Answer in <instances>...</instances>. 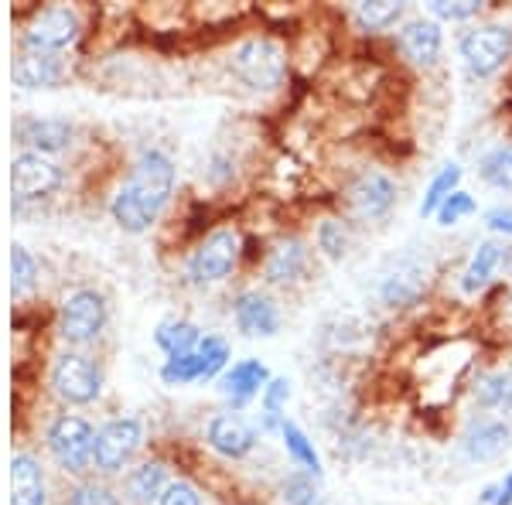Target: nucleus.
Returning a JSON list of instances; mask_svg holds the SVG:
<instances>
[{
    "mask_svg": "<svg viewBox=\"0 0 512 505\" xmlns=\"http://www.w3.org/2000/svg\"><path fill=\"white\" fill-rule=\"evenodd\" d=\"M171 188H175V164L161 151H144L140 161L130 168V178L113 195V219L127 233H144L154 226V219L168 205Z\"/></svg>",
    "mask_w": 512,
    "mask_h": 505,
    "instance_id": "nucleus-1",
    "label": "nucleus"
},
{
    "mask_svg": "<svg viewBox=\"0 0 512 505\" xmlns=\"http://www.w3.org/2000/svg\"><path fill=\"white\" fill-rule=\"evenodd\" d=\"M45 444H48V454L55 458V465L62 471H69V475H86V471L93 468L96 430L86 417H79V413H59L45 430Z\"/></svg>",
    "mask_w": 512,
    "mask_h": 505,
    "instance_id": "nucleus-2",
    "label": "nucleus"
},
{
    "mask_svg": "<svg viewBox=\"0 0 512 505\" xmlns=\"http://www.w3.org/2000/svg\"><path fill=\"white\" fill-rule=\"evenodd\" d=\"M106 321H110V308L106 297L93 291V287H79L62 301L59 311V335L69 345H93L103 335Z\"/></svg>",
    "mask_w": 512,
    "mask_h": 505,
    "instance_id": "nucleus-3",
    "label": "nucleus"
},
{
    "mask_svg": "<svg viewBox=\"0 0 512 505\" xmlns=\"http://www.w3.org/2000/svg\"><path fill=\"white\" fill-rule=\"evenodd\" d=\"M229 69H233V76L239 82H246L250 89H277L280 82H284L287 59H284V52H280L277 41L250 38L233 52Z\"/></svg>",
    "mask_w": 512,
    "mask_h": 505,
    "instance_id": "nucleus-4",
    "label": "nucleus"
},
{
    "mask_svg": "<svg viewBox=\"0 0 512 505\" xmlns=\"http://www.w3.org/2000/svg\"><path fill=\"white\" fill-rule=\"evenodd\" d=\"M48 383H52V393L59 396L69 407H86L99 396L103 389V372L89 355L82 352H62L59 359L52 362V372H48Z\"/></svg>",
    "mask_w": 512,
    "mask_h": 505,
    "instance_id": "nucleus-5",
    "label": "nucleus"
},
{
    "mask_svg": "<svg viewBox=\"0 0 512 505\" xmlns=\"http://www.w3.org/2000/svg\"><path fill=\"white\" fill-rule=\"evenodd\" d=\"M144 441V424L137 417H113L96 430L93 444V468L99 475H120L134 461L137 447Z\"/></svg>",
    "mask_w": 512,
    "mask_h": 505,
    "instance_id": "nucleus-6",
    "label": "nucleus"
},
{
    "mask_svg": "<svg viewBox=\"0 0 512 505\" xmlns=\"http://www.w3.org/2000/svg\"><path fill=\"white\" fill-rule=\"evenodd\" d=\"M62 168L45 154L24 151L14 157L11 164V188H14V205L21 202H41V198H52L62 188Z\"/></svg>",
    "mask_w": 512,
    "mask_h": 505,
    "instance_id": "nucleus-7",
    "label": "nucleus"
},
{
    "mask_svg": "<svg viewBox=\"0 0 512 505\" xmlns=\"http://www.w3.org/2000/svg\"><path fill=\"white\" fill-rule=\"evenodd\" d=\"M79 38V14L72 7H45L24 28V52L59 55Z\"/></svg>",
    "mask_w": 512,
    "mask_h": 505,
    "instance_id": "nucleus-8",
    "label": "nucleus"
},
{
    "mask_svg": "<svg viewBox=\"0 0 512 505\" xmlns=\"http://www.w3.org/2000/svg\"><path fill=\"white\" fill-rule=\"evenodd\" d=\"M236 263H239V236L233 229H219V233H212L192 253V260H188V280L192 284H219V280H226L236 270Z\"/></svg>",
    "mask_w": 512,
    "mask_h": 505,
    "instance_id": "nucleus-9",
    "label": "nucleus"
},
{
    "mask_svg": "<svg viewBox=\"0 0 512 505\" xmlns=\"http://www.w3.org/2000/svg\"><path fill=\"white\" fill-rule=\"evenodd\" d=\"M461 55H465L468 69L475 76H492L499 72L506 59L512 55V31L499 28V24H485V28H475L461 38Z\"/></svg>",
    "mask_w": 512,
    "mask_h": 505,
    "instance_id": "nucleus-10",
    "label": "nucleus"
},
{
    "mask_svg": "<svg viewBox=\"0 0 512 505\" xmlns=\"http://www.w3.org/2000/svg\"><path fill=\"white\" fill-rule=\"evenodd\" d=\"M349 202L359 219H383L396 202V185L383 171H362L349 188Z\"/></svg>",
    "mask_w": 512,
    "mask_h": 505,
    "instance_id": "nucleus-11",
    "label": "nucleus"
},
{
    "mask_svg": "<svg viewBox=\"0 0 512 505\" xmlns=\"http://www.w3.org/2000/svg\"><path fill=\"white\" fill-rule=\"evenodd\" d=\"M233 314H236L239 331L250 335V338H270V335H277V328H280L277 304L260 291L239 294L233 301Z\"/></svg>",
    "mask_w": 512,
    "mask_h": 505,
    "instance_id": "nucleus-12",
    "label": "nucleus"
},
{
    "mask_svg": "<svg viewBox=\"0 0 512 505\" xmlns=\"http://www.w3.org/2000/svg\"><path fill=\"white\" fill-rule=\"evenodd\" d=\"M205 437L226 458H246L256 447V430L239 413H219V417H212Z\"/></svg>",
    "mask_w": 512,
    "mask_h": 505,
    "instance_id": "nucleus-13",
    "label": "nucleus"
},
{
    "mask_svg": "<svg viewBox=\"0 0 512 505\" xmlns=\"http://www.w3.org/2000/svg\"><path fill=\"white\" fill-rule=\"evenodd\" d=\"M14 137L28 147L31 154H52L72 144V127L65 120H41V117H24L14 123Z\"/></svg>",
    "mask_w": 512,
    "mask_h": 505,
    "instance_id": "nucleus-14",
    "label": "nucleus"
},
{
    "mask_svg": "<svg viewBox=\"0 0 512 505\" xmlns=\"http://www.w3.org/2000/svg\"><path fill=\"white\" fill-rule=\"evenodd\" d=\"M11 505H48L45 468L35 454L11 458Z\"/></svg>",
    "mask_w": 512,
    "mask_h": 505,
    "instance_id": "nucleus-15",
    "label": "nucleus"
},
{
    "mask_svg": "<svg viewBox=\"0 0 512 505\" xmlns=\"http://www.w3.org/2000/svg\"><path fill=\"white\" fill-rule=\"evenodd\" d=\"M270 383V372L260 359H243L222 376V396H226L233 407H246L256 393H263Z\"/></svg>",
    "mask_w": 512,
    "mask_h": 505,
    "instance_id": "nucleus-16",
    "label": "nucleus"
},
{
    "mask_svg": "<svg viewBox=\"0 0 512 505\" xmlns=\"http://www.w3.org/2000/svg\"><path fill=\"white\" fill-rule=\"evenodd\" d=\"M14 82L24 89H52L65 79V65L55 55H41V52H21L14 59Z\"/></svg>",
    "mask_w": 512,
    "mask_h": 505,
    "instance_id": "nucleus-17",
    "label": "nucleus"
},
{
    "mask_svg": "<svg viewBox=\"0 0 512 505\" xmlns=\"http://www.w3.org/2000/svg\"><path fill=\"white\" fill-rule=\"evenodd\" d=\"M304 270H308V250H304L301 239H287V243H280L270 250L267 263H263V273H267L270 284H294V280L304 277Z\"/></svg>",
    "mask_w": 512,
    "mask_h": 505,
    "instance_id": "nucleus-18",
    "label": "nucleus"
},
{
    "mask_svg": "<svg viewBox=\"0 0 512 505\" xmlns=\"http://www.w3.org/2000/svg\"><path fill=\"white\" fill-rule=\"evenodd\" d=\"M512 430L506 420H478L465 434V454L472 461H492L509 447Z\"/></svg>",
    "mask_w": 512,
    "mask_h": 505,
    "instance_id": "nucleus-19",
    "label": "nucleus"
},
{
    "mask_svg": "<svg viewBox=\"0 0 512 505\" xmlns=\"http://www.w3.org/2000/svg\"><path fill=\"white\" fill-rule=\"evenodd\" d=\"M400 48L414 65H434L441 55V28L434 21H410L400 31Z\"/></svg>",
    "mask_w": 512,
    "mask_h": 505,
    "instance_id": "nucleus-20",
    "label": "nucleus"
},
{
    "mask_svg": "<svg viewBox=\"0 0 512 505\" xmlns=\"http://www.w3.org/2000/svg\"><path fill=\"white\" fill-rule=\"evenodd\" d=\"M168 485V468L161 461H144L127 475V499L134 505H158Z\"/></svg>",
    "mask_w": 512,
    "mask_h": 505,
    "instance_id": "nucleus-21",
    "label": "nucleus"
},
{
    "mask_svg": "<svg viewBox=\"0 0 512 505\" xmlns=\"http://www.w3.org/2000/svg\"><path fill=\"white\" fill-rule=\"evenodd\" d=\"M427 287V273L424 267H414V263H403L400 270H393L383 284V301L386 304H414Z\"/></svg>",
    "mask_w": 512,
    "mask_h": 505,
    "instance_id": "nucleus-22",
    "label": "nucleus"
},
{
    "mask_svg": "<svg viewBox=\"0 0 512 505\" xmlns=\"http://www.w3.org/2000/svg\"><path fill=\"white\" fill-rule=\"evenodd\" d=\"M154 342H158V349L168 355V359H178V355H188L198 349L202 331H198L192 321H161Z\"/></svg>",
    "mask_w": 512,
    "mask_h": 505,
    "instance_id": "nucleus-23",
    "label": "nucleus"
},
{
    "mask_svg": "<svg viewBox=\"0 0 512 505\" xmlns=\"http://www.w3.org/2000/svg\"><path fill=\"white\" fill-rule=\"evenodd\" d=\"M499 263H502V246L499 243H482V246H478L475 256H472V263H468V270H465V280H461L465 294L482 291V287L495 277Z\"/></svg>",
    "mask_w": 512,
    "mask_h": 505,
    "instance_id": "nucleus-24",
    "label": "nucleus"
},
{
    "mask_svg": "<svg viewBox=\"0 0 512 505\" xmlns=\"http://www.w3.org/2000/svg\"><path fill=\"white\" fill-rule=\"evenodd\" d=\"M475 400L485 410H499L502 417H512V376L506 372H492L475 383Z\"/></svg>",
    "mask_w": 512,
    "mask_h": 505,
    "instance_id": "nucleus-25",
    "label": "nucleus"
},
{
    "mask_svg": "<svg viewBox=\"0 0 512 505\" xmlns=\"http://www.w3.org/2000/svg\"><path fill=\"white\" fill-rule=\"evenodd\" d=\"M280 434H284V444H287V451H291V458L297 461V465H301L304 471H311V475H321V458H318L315 444L304 437V430L297 424H291V420H284Z\"/></svg>",
    "mask_w": 512,
    "mask_h": 505,
    "instance_id": "nucleus-26",
    "label": "nucleus"
},
{
    "mask_svg": "<svg viewBox=\"0 0 512 505\" xmlns=\"http://www.w3.org/2000/svg\"><path fill=\"white\" fill-rule=\"evenodd\" d=\"M458 181H461V168L458 164H448V168L431 181V188H427L424 202H420V215H431V212L441 209V205L458 192Z\"/></svg>",
    "mask_w": 512,
    "mask_h": 505,
    "instance_id": "nucleus-27",
    "label": "nucleus"
},
{
    "mask_svg": "<svg viewBox=\"0 0 512 505\" xmlns=\"http://www.w3.org/2000/svg\"><path fill=\"white\" fill-rule=\"evenodd\" d=\"M482 178L489 181L492 188H502V192H512V147H495L482 157Z\"/></svg>",
    "mask_w": 512,
    "mask_h": 505,
    "instance_id": "nucleus-28",
    "label": "nucleus"
},
{
    "mask_svg": "<svg viewBox=\"0 0 512 505\" xmlns=\"http://www.w3.org/2000/svg\"><path fill=\"white\" fill-rule=\"evenodd\" d=\"M403 14V4H393V0H369V4L355 7V18H359L362 28L369 31H383Z\"/></svg>",
    "mask_w": 512,
    "mask_h": 505,
    "instance_id": "nucleus-29",
    "label": "nucleus"
},
{
    "mask_svg": "<svg viewBox=\"0 0 512 505\" xmlns=\"http://www.w3.org/2000/svg\"><path fill=\"white\" fill-rule=\"evenodd\" d=\"M35 277H38L35 256L24 250L21 243H14V250H11V291H14V297L28 294L31 284H35Z\"/></svg>",
    "mask_w": 512,
    "mask_h": 505,
    "instance_id": "nucleus-30",
    "label": "nucleus"
},
{
    "mask_svg": "<svg viewBox=\"0 0 512 505\" xmlns=\"http://www.w3.org/2000/svg\"><path fill=\"white\" fill-rule=\"evenodd\" d=\"M198 362H202V379H212L219 376L222 369H226V359H229V345L222 342L216 335H205L202 342H198Z\"/></svg>",
    "mask_w": 512,
    "mask_h": 505,
    "instance_id": "nucleus-31",
    "label": "nucleus"
},
{
    "mask_svg": "<svg viewBox=\"0 0 512 505\" xmlns=\"http://www.w3.org/2000/svg\"><path fill=\"white\" fill-rule=\"evenodd\" d=\"M287 396H291V383H287V379H270L267 389H263V427L267 430L284 427L280 407L287 403Z\"/></svg>",
    "mask_w": 512,
    "mask_h": 505,
    "instance_id": "nucleus-32",
    "label": "nucleus"
},
{
    "mask_svg": "<svg viewBox=\"0 0 512 505\" xmlns=\"http://www.w3.org/2000/svg\"><path fill=\"white\" fill-rule=\"evenodd\" d=\"M280 499H284V505H321V495L315 482H311V475H287L280 482Z\"/></svg>",
    "mask_w": 512,
    "mask_h": 505,
    "instance_id": "nucleus-33",
    "label": "nucleus"
},
{
    "mask_svg": "<svg viewBox=\"0 0 512 505\" xmlns=\"http://www.w3.org/2000/svg\"><path fill=\"white\" fill-rule=\"evenodd\" d=\"M161 379L168 386H181V383H195V379H202V362H198V352L168 359V362H164V369H161Z\"/></svg>",
    "mask_w": 512,
    "mask_h": 505,
    "instance_id": "nucleus-34",
    "label": "nucleus"
},
{
    "mask_svg": "<svg viewBox=\"0 0 512 505\" xmlns=\"http://www.w3.org/2000/svg\"><path fill=\"white\" fill-rule=\"evenodd\" d=\"M65 505H123V502H120V495L113 492L110 485H103V482H79L69 492V502H65Z\"/></svg>",
    "mask_w": 512,
    "mask_h": 505,
    "instance_id": "nucleus-35",
    "label": "nucleus"
},
{
    "mask_svg": "<svg viewBox=\"0 0 512 505\" xmlns=\"http://www.w3.org/2000/svg\"><path fill=\"white\" fill-rule=\"evenodd\" d=\"M318 250L328 256V260H342L349 253V236H345L342 222L335 219H325L318 226Z\"/></svg>",
    "mask_w": 512,
    "mask_h": 505,
    "instance_id": "nucleus-36",
    "label": "nucleus"
},
{
    "mask_svg": "<svg viewBox=\"0 0 512 505\" xmlns=\"http://www.w3.org/2000/svg\"><path fill=\"white\" fill-rule=\"evenodd\" d=\"M475 212V198L468 192H454L448 202L437 209V219H441V226H454L458 219H465V215Z\"/></svg>",
    "mask_w": 512,
    "mask_h": 505,
    "instance_id": "nucleus-37",
    "label": "nucleus"
},
{
    "mask_svg": "<svg viewBox=\"0 0 512 505\" xmlns=\"http://www.w3.org/2000/svg\"><path fill=\"white\" fill-rule=\"evenodd\" d=\"M482 11V4L478 0H458V4H448V0H434L431 4V14L444 21H465V18H475V14Z\"/></svg>",
    "mask_w": 512,
    "mask_h": 505,
    "instance_id": "nucleus-38",
    "label": "nucleus"
},
{
    "mask_svg": "<svg viewBox=\"0 0 512 505\" xmlns=\"http://www.w3.org/2000/svg\"><path fill=\"white\" fill-rule=\"evenodd\" d=\"M158 505H202V495H198L188 482H171L164 488Z\"/></svg>",
    "mask_w": 512,
    "mask_h": 505,
    "instance_id": "nucleus-39",
    "label": "nucleus"
},
{
    "mask_svg": "<svg viewBox=\"0 0 512 505\" xmlns=\"http://www.w3.org/2000/svg\"><path fill=\"white\" fill-rule=\"evenodd\" d=\"M209 178L216 181V185H222V181H226V178H233V168H229L226 157H212V164H209Z\"/></svg>",
    "mask_w": 512,
    "mask_h": 505,
    "instance_id": "nucleus-40",
    "label": "nucleus"
},
{
    "mask_svg": "<svg viewBox=\"0 0 512 505\" xmlns=\"http://www.w3.org/2000/svg\"><path fill=\"white\" fill-rule=\"evenodd\" d=\"M489 226L499 229V233H512V212L509 209H495L489 212Z\"/></svg>",
    "mask_w": 512,
    "mask_h": 505,
    "instance_id": "nucleus-41",
    "label": "nucleus"
},
{
    "mask_svg": "<svg viewBox=\"0 0 512 505\" xmlns=\"http://www.w3.org/2000/svg\"><path fill=\"white\" fill-rule=\"evenodd\" d=\"M495 505H512V475H506L499 482V495H495Z\"/></svg>",
    "mask_w": 512,
    "mask_h": 505,
    "instance_id": "nucleus-42",
    "label": "nucleus"
}]
</instances>
